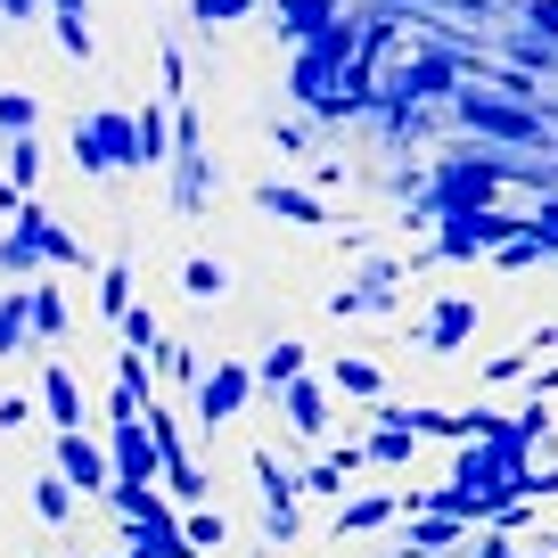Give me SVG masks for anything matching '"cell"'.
Here are the masks:
<instances>
[{
  "mask_svg": "<svg viewBox=\"0 0 558 558\" xmlns=\"http://www.w3.org/2000/svg\"><path fill=\"white\" fill-rule=\"evenodd\" d=\"M74 173H140V132H132V107H90L74 116V140H66Z\"/></svg>",
  "mask_w": 558,
  "mask_h": 558,
  "instance_id": "1",
  "label": "cell"
},
{
  "mask_svg": "<svg viewBox=\"0 0 558 558\" xmlns=\"http://www.w3.org/2000/svg\"><path fill=\"white\" fill-rule=\"evenodd\" d=\"M246 476H255V493H263V542H296V525H304V509H296L304 476L279 469V452H246Z\"/></svg>",
  "mask_w": 558,
  "mask_h": 558,
  "instance_id": "2",
  "label": "cell"
},
{
  "mask_svg": "<svg viewBox=\"0 0 558 558\" xmlns=\"http://www.w3.org/2000/svg\"><path fill=\"white\" fill-rule=\"evenodd\" d=\"M9 230H17V239L34 246V263H41V271H90V246L74 239V230L58 222V214L41 206V197H25V206H17V222H9Z\"/></svg>",
  "mask_w": 558,
  "mask_h": 558,
  "instance_id": "3",
  "label": "cell"
},
{
  "mask_svg": "<svg viewBox=\"0 0 558 558\" xmlns=\"http://www.w3.org/2000/svg\"><path fill=\"white\" fill-rule=\"evenodd\" d=\"M255 402V362H214L197 369V427H230Z\"/></svg>",
  "mask_w": 558,
  "mask_h": 558,
  "instance_id": "4",
  "label": "cell"
},
{
  "mask_svg": "<svg viewBox=\"0 0 558 558\" xmlns=\"http://www.w3.org/2000/svg\"><path fill=\"white\" fill-rule=\"evenodd\" d=\"M123 550H132V558H197V542L181 534L173 501H165V493H157V501L140 509V518H123Z\"/></svg>",
  "mask_w": 558,
  "mask_h": 558,
  "instance_id": "5",
  "label": "cell"
},
{
  "mask_svg": "<svg viewBox=\"0 0 558 558\" xmlns=\"http://www.w3.org/2000/svg\"><path fill=\"white\" fill-rule=\"evenodd\" d=\"M50 469H58V476H66V485H74V493H83V501H90V493H107V485H116V460H107V444H90V436H83V427H74V436H58V452H50Z\"/></svg>",
  "mask_w": 558,
  "mask_h": 558,
  "instance_id": "6",
  "label": "cell"
},
{
  "mask_svg": "<svg viewBox=\"0 0 558 558\" xmlns=\"http://www.w3.org/2000/svg\"><path fill=\"white\" fill-rule=\"evenodd\" d=\"M107 460H116V476H132V485H157V436H148V418H116L107 427Z\"/></svg>",
  "mask_w": 558,
  "mask_h": 558,
  "instance_id": "7",
  "label": "cell"
},
{
  "mask_svg": "<svg viewBox=\"0 0 558 558\" xmlns=\"http://www.w3.org/2000/svg\"><path fill=\"white\" fill-rule=\"evenodd\" d=\"M165 173H173V214H181V222H197V214H206V197H214L206 140H197V148H173V157H165Z\"/></svg>",
  "mask_w": 558,
  "mask_h": 558,
  "instance_id": "8",
  "label": "cell"
},
{
  "mask_svg": "<svg viewBox=\"0 0 558 558\" xmlns=\"http://www.w3.org/2000/svg\"><path fill=\"white\" fill-rule=\"evenodd\" d=\"M452 107L476 123V132H493V140H542V116H534V107H501V99H485V90H460Z\"/></svg>",
  "mask_w": 558,
  "mask_h": 558,
  "instance_id": "9",
  "label": "cell"
},
{
  "mask_svg": "<svg viewBox=\"0 0 558 558\" xmlns=\"http://www.w3.org/2000/svg\"><path fill=\"white\" fill-rule=\"evenodd\" d=\"M476 337V296H444L436 313L411 329V345H427V353H460Z\"/></svg>",
  "mask_w": 558,
  "mask_h": 558,
  "instance_id": "10",
  "label": "cell"
},
{
  "mask_svg": "<svg viewBox=\"0 0 558 558\" xmlns=\"http://www.w3.org/2000/svg\"><path fill=\"white\" fill-rule=\"evenodd\" d=\"M255 214H271V222H288V230H329V206H320L313 190H296V181H263Z\"/></svg>",
  "mask_w": 558,
  "mask_h": 558,
  "instance_id": "11",
  "label": "cell"
},
{
  "mask_svg": "<svg viewBox=\"0 0 558 558\" xmlns=\"http://www.w3.org/2000/svg\"><path fill=\"white\" fill-rule=\"evenodd\" d=\"M362 469H369L362 444H337V452H320L313 469H304V493H329V501H345V493L362 485Z\"/></svg>",
  "mask_w": 558,
  "mask_h": 558,
  "instance_id": "12",
  "label": "cell"
},
{
  "mask_svg": "<svg viewBox=\"0 0 558 558\" xmlns=\"http://www.w3.org/2000/svg\"><path fill=\"white\" fill-rule=\"evenodd\" d=\"M41 418H50L58 436H74V427H83V386H74V369H66V362L41 369Z\"/></svg>",
  "mask_w": 558,
  "mask_h": 558,
  "instance_id": "13",
  "label": "cell"
},
{
  "mask_svg": "<svg viewBox=\"0 0 558 558\" xmlns=\"http://www.w3.org/2000/svg\"><path fill=\"white\" fill-rule=\"evenodd\" d=\"M460 542H476V525H460V518H402V558H436V550H460Z\"/></svg>",
  "mask_w": 558,
  "mask_h": 558,
  "instance_id": "14",
  "label": "cell"
},
{
  "mask_svg": "<svg viewBox=\"0 0 558 558\" xmlns=\"http://www.w3.org/2000/svg\"><path fill=\"white\" fill-rule=\"evenodd\" d=\"M288 90H296L304 107H320V116H337V58L296 50V74H288Z\"/></svg>",
  "mask_w": 558,
  "mask_h": 558,
  "instance_id": "15",
  "label": "cell"
},
{
  "mask_svg": "<svg viewBox=\"0 0 558 558\" xmlns=\"http://www.w3.org/2000/svg\"><path fill=\"white\" fill-rule=\"evenodd\" d=\"M402 518V493H345L337 501V534H378Z\"/></svg>",
  "mask_w": 558,
  "mask_h": 558,
  "instance_id": "16",
  "label": "cell"
},
{
  "mask_svg": "<svg viewBox=\"0 0 558 558\" xmlns=\"http://www.w3.org/2000/svg\"><path fill=\"white\" fill-rule=\"evenodd\" d=\"M279 411H288L296 436H329V395H320L313 378H288V386H279Z\"/></svg>",
  "mask_w": 558,
  "mask_h": 558,
  "instance_id": "17",
  "label": "cell"
},
{
  "mask_svg": "<svg viewBox=\"0 0 558 558\" xmlns=\"http://www.w3.org/2000/svg\"><path fill=\"white\" fill-rule=\"evenodd\" d=\"M132 132H140V173H157L165 157H173V107H132Z\"/></svg>",
  "mask_w": 558,
  "mask_h": 558,
  "instance_id": "18",
  "label": "cell"
},
{
  "mask_svg": "<svg viewBox=\"0 0 558 558\" xmlns=\"http://www.w3.org/2000/svg\"><path fill=\"white\" fill-rule=\"evenodd\" d=\"M25 313H34V345H58V337H66V288L25 279Z\"/></svg>",
  "mask_w": 558,
  "mask_h": 558,
  "instance_id": "19",
  "label": "cell"
},
{
  "mask_svg": "<svg viewBox=\"0 0 558 558\" xmlns=\"http://www.w3.org/2000/svg\"><path fill=\"white\" fill-rule=\"evenodd\" d=\"M34 353V313H25V288H0V362Z\"/></svg>",
  "mask_w": 558,
  "mask_h": 558,
  "instance_id": "20",
  "label": "cell"
},
{
  "mask_svg": "<svg viewBox=\"0 0 558 558\" xmlns=\"http://www.w3.org/2000/svg\"><path fill=\"white\" fill-rule=\"evenodd\" d=\"M329 17H337V0H271V25H279L288 41H313Z\"/></svg>",
  "mask_w": 558,
  "mask_h": 558,
  "instance_id": "21",
  "label": "cell"
},
{
  "mask_svg": "<svg viewBox=\"0 0 558 558\" xmlns=\"http://www.w3.org/2000/svg\"><path fill=\"white\" fill-rule=\"evenodd\" d=\"M329 386H337V395H353V402H378V395H386L378 362H362V353H337V362H329Z\"/></svg>",
  "mask_w": 558,
  "mask_h": 558,
  "instance_id": "22",
  "label": "cell"
},
{
  "mask_svg": "<svg viewBox=\"0 0 558 558\" xmlns=\"http://www.w3.org/2000/svg\"><path fill=\"white\" fill-rule=\"evenodd\" d=\"M0 173L17 181L25 197H41V140L25 132V140H0Z\"/></svg>",
  "mask_w": 558,
  "mask_h": 558,
  "instance_id": "23",
  "label": "cell"
},
{
  "mask_svg": "<svg viewBox=\"0 0 558 558\" xmlns=\"http://www.w3.org/2000/svg\"><path fill=\"white\" fill-rule=\"evenodd\" d=\"M288 378H304V345L296 337H271V345L255 353V386H288Z\"/></svg>",
  "mask_w": 558,
  "mask_h": 558,
  "instance_id": "24",
  "label": "cell"
},
{
  "mask_svg": "<svg viewBox=\"0 0 558 558\" xmlns=\"http://www.w3.org/2000/svg\"><path fill=\"white\" fill-rule=\"evenodd\" d=\"M402 99H460L452 90V66H444V58H418V66H402Z\"/></svg>",
  "mask_w": 558,
  "mask_h": 558,
  "instance_id": "25",
  "label": "cell"
},
{
  "mask_svg": "<svg viewBox=\"0 0 558 558\" xmlns=\"http://www.w3.org/2000/svg\"><path fill=\"white\" fill-rule=\"evenodd\" d=\"M222 288H230V263H222V255H190V263H181V296L214 304Z\"/></svg>",
  "mask_w": 558,
  "mask_h": 558,
  "instance_id": "26",
  "label": "cell"
},
{
  "mask_svg": "<svg viewBox=\"0 0 558 558\" xmlns=\"http://www.w3.org/2000/svg\"><path fill=\"white\" fill-rule=\"evenodd\" d=\"M362 452H369V469H411L418 460V427H378Z\"/></svg>",
  "mask_w": 558,
  "mask_h": 558,
  "instance_id": "27",
  "label": "cell"
},
{
  "mask_svg": "<svg viewBox=\"0 0 558 558\" xmlns=\"http://www.w3.org/2000/svg\"><path fill=\"white\" fill-rule=\"evenodd\" d=\"M74 501H83V493H74L58 469H50V476H34V518H41V525H66V518H74Z\"/></svg>",
  "mask_w": 558,
  "mask_h": 558,
  "instance_id": "28",
  "label": "cell"
},
{
  "mask_svg": "<svg viewBox=\"0 0 558 558\" xmlns=\"http://www.w3.org/2000/svg\"><path fill=\"white\" fill-rule=\"evenodd\" d=\"M140 304V288H132V263H99V313L107 320H123Z\"/></svg>",
  "mask_w": 558,
  "mask_h": 558,
  "instance_id": "29",
  "label": "cell"
},
{
  "mask_svg": "<svg viewBox=\"0 0 558 558\" xmlns=\"http://www.w3.org/2000/svg\"><path fill=\"white\" fill-rule=\"evenodd\" d=\"M116 386L140 402V411H148V402H157V369H148V353H132V345H123V353H116Z\"/></svg>",
  "mask_w": 558,
  "mask_h": 558,
  "instance_id": "30",
  "label": "cell"
},
{
  "mask_svg": "<svg viewBox=\"0 0 558 558\" xmlns=\"http://www.w3.org/2000/svg\"><path fill=\"white\" fill-rule=\"evenodd\" d=\"M41 132V99L34 90H0V140H25Z\"/></svg>",
  "mask_w": 558,
  "mask_h": 558,
  "instance_id": "31",
  "label": "cell"
},
{
  "mask_svg": "<svg viewBox=\"0 0 558 558\" xmlns=\"http://www.w3.org/2000/svg\"><path fill=\"white\" fill-rule=\"evenodd\" d=\"M263 0H190V25L197 34H214V25H239V17H255Z\"/></svg>",
  "mask_w": 558,
  "mask_h": 558,
  "instance_id": "32",
  "label": "cell"
},
{
  "mask_svg": "<svg viewBox=\"0 0 558 558\" xmlns=\"http://www.w3.org/2000/svg\"><path fill=\"white\" fill-rule=\"evenodd\" d=\"M181 534H190L197 558H206V550H222V542H230V518H222V509H190V518H181Z\"/></svg>",
  "mask_w": 558,
  "mask_h": 558,
  "instance_id": "33",
  "label": "cell"
},
{
  "mask_svg": "<svg viewBox=\"0 0 558 558\" xmlns=\"http://www.w3.org/2000/svg\"><path fill=\"white\" fill-rule=\"evenodd\" d=\"M116 329H123V345H132V353H157V345H165V329H157V313H148V304H132Z\"/></svg>",
  "mask_w": 558,
  "mask_h": 558,
  "instance_id": "34",
  "label": "cell"
},
{
  "mask_svg": "<svg viewBox=\"0 0 558 558\" xmlns=\"http://www.w3.org/2000/svg\"><path fill=\"white\" fill-rule=\"evenodd\" d=\"M148 362H157V378H173V386H197V353H190V345H173V337H165V345L148 353Z\"/></svg>",
  "mask_w": 558,
  "mask_h": 558,
  "instance_id": "35",
  "label": "cell"
},
{
  "mask_svg": "<svg viewBox=\"0 0 558 558\" xmlns=\"http://www.w3.org/2000/svg\"><path fill=\"white\" fill-rule=\"evenodd\" d=\"M525 369H542V362H534V345H518V353H493V362H485V378H493V386H509V378H525Z\"/></svg>",
  "mask_w": 558,
  "mask_h": 558,
  "instance_id": "36",
  "label": "cell"
},
{
  "mask_svg": "<svg viewBox=\"0 0 558 558\" xmlns=\"http://www.w3.org/2000/svg\"><path fill=\"white\" fill-rule=\"evenodd\" d=\"M271 148H279V157H304V148H313V132H304V123H271Z\"/></svg>",
  "mask_w": 558,
  "mask_h": 558,
  "instance_id": "37",
  "label": "cell"
},
{
  "mask_svg": "<svg viewBox=\"0 0 558 558\" xmlns=\"http://www.w3.org/2000/svg\"><path fill=\"white\" fill-rule=\"evenodd\" d=\"M476 558H518V534H501V525H485V534H476Z\"/></svg>",
  "mask_w": 558,
  "mask_h": 558,
  "instance_id": "38",
  "label": "cell"
},
{
  "mask_svg": "<svg viewBox=\"0 0 558 558\" xmlns=\"http://www.w3.org/2000/svg\"><path fill=\"white\" fill-rule=\"evenodd\" d=\"M525 230H534V239H542V246H550V255H558V197H550V206H542V214H525Z\"/></svg>",
  "mask_w": 558,
  "mask_h": 558,
  "instance_id": "39",
  "label": "cell"
},
{
  "mask_svg": "<svg viewBox=\"0 0 558 558\" xmlns=\"http://www.w3.org/2000/svg\"><path fill=\"white\" fill-rule=\"evenodd\" d=\"M0 17H9V25H41V17H50V0H0Z\"/></svg>",
  "mask_w": 558,
  "mask_h": 558,
  "instance_id": "40",
  "label": "cell"
},
{
  "mask_svg": "<svg viewBox=\"0 0 558 558\" xmlns=\"http://www.w3.org/2000/svg\"><path fill=\"white\" fill-rule=\"evenodd\" d=\"M34 411H41V402H25V395H0V427H9V436H17V427H25Z\"/></svg>",
  "mask_w": 558,
  "mask_h": 558,
  "instance_id": "41",
  "label": "cell"
},
{
  "mask_svg": "<svg viewBox=\"0 0 558 558\" xmlns=\"http://www.w3.org/2000/svg\"><path fill=\"white\" fill-rule=\"evenodd\" d=\"M525 17H534V34H542V41H558V0H534Z\"/></svg>",
  "mask_w": 558,
  "mask_h": 558,
  "instance_id": "42",
  "label": "cell"
},
{
  "mask_svg": "<svg viewBox=\"0 0 558 558\" xmlns=\"http://www.w3.org/2000/svg\"><path fill=\"white\" fill-rule=\"evenodd\" d=\"M17 206H25V190H17V181H9V173H0V214L17 222Z\"/></svg>",
  "mask_w": 558,
  "mask_h": 558,
  "instance_id": "43",
  "label": "cell"
},
{
  "mask_svg": "<svg viewBox=\"0 0 558 558\" xmlns=\"http://www.w3.org/2000/svg\"><path fill=\"white\" fill-rule=\"evenodd\" d=\"M116 558H132V550H116Z\"/></svg>",
  "mask_w": 558,
  "mask_h": 558,
  "instance_id": "44",
  "label": "cell"
}]
</instances>
